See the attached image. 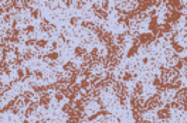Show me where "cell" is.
Instances as JSON below:
<instances>
[{"label": "cell", "mask_w": 187, "mask_h": 123, "mask_svg": "<svg viewBox=\"0 0 187 123\" xmlns=\"http://www.w3.org/2000/svg\"><path fill=\"white\" fill-rule=\"evenodd\" d=\"M113 92L118 95V98H126L128 96V86L122 82H115L113 83Z\"/></svg>", "instance_id": "obj_1"}, {"label": "cell", "mask_w": 187, "mask_h": 123, "mask_svg": "<svg viewBox=\"0 0 187 123\" xmlns=\"http://www.w3.org/2000/svg\"><path fill=\"white\" fill-rule=\"evenodd\" d=\"M138 38H139L140 44L143 45V47H147L149 44H152L155 41V36L152 33H140L139 36H138Z\"/></svg>", "instance_id": "obj_2"}, {"label": "cell", "mask_w": 187, "mask_h": 123, "mask_svg": "<svg viewBox=\"0 0 187 123\" xmlns=\"http://www.w3.org/2000/svg\"><path fill=\"white\" fill-rule=\"evenodd\" d=\"M157 118L160 119V120H167V119H170V116H172V112H170V109H166V108H162V109H159L157 110Z\"/></svg>", "instance_id": "obj_3"}, {"label": "cell", "mask_w": 187, "mask_h": 123, "mask_svg": "<svg viewBox=\"0 0 187 123\" xmlns=\"http://www.w3.org/2000/svg\"><path fill=\"white\" fill-rule=\"evenodd\" d=\"M38 106H40V103L38 102H36V100H33L31 102V103L29 105V106H27V110H26V118H29V116H31L34 113V112L37 110V109H38Z\"/></svg>", "instance_id": "obj_4"}, {"label": "cell", "mask_w": 187, "mask_h": 123, "mask_svg": "<svg viewBox=\"0 0 187 123\" xmlns=\"http://www.w3.org/2000/svg\"><path fill=\"white\" fill-rule=\"evenodd\" d=\"M38 103H40V106H44V108L50 106V93L46 92V93L41 95L40 99H38Z\"/></svg>", "instance_id": "obj_5"}, {"label": "cell", "mask_w": 187, "mask_h": 123, "mask_svg": "<svg viewBox=\"0 0 187 123\" xmlns=\"http://www.w3.org/2000/svg\"><path fill=\"white\" fill-rule=\"evenodd\" d=\"M172 30H173L172 24H169V23H163V24H160V33L163 34V36H167V34H170V33H172Z\"/></svg>", "instance_id": "obj_6"}, {"label": "cell", "mask_w": 187, "mask_h": 123, "mask_svg": "<svg viewBox=\"0 0 187 123\" xmlns=\"http://www.w3.org/2000/svg\"><path fill=\"white\" fill-rule=\"evenodd\" d=\"M182 12H173L170 14V24H176L179 21L180 19H182Z\"/></svg>", "instance_id": "obj_7"}, {"label": "cell", "mask_w": 187, "mask_h": 123, "mask_svg": "<svg viewBox=\"0 0 187 123\" xmlns=\"http://www.w3.org/2000/svg\"><path fill=\"white\" fill-rule=\"evenodd\" d=\"M132 118L136 123H140L142 122V112L139 109H132Z\"/></svg>", "instance_id": "obj_8"}, {"label": "cell", "mask_w": 187, "mask_h": 123, "mask_svg": "<svg viewBox=\"0 0 187 123\" xmlns=\"http://www.w3.org/2000/svg\"><path fill=\"white\" fill-rule=\"evenodd\" d=\"M142 93H143V82H138L136 85H135L133 95H136V96H140Z\"/></svg>", "instance_id": "obj_9"}, {"label": "cell", "mask_w": 187, "mask_h": 123, "mask_svg": "<svg viewBox=\"0 0 187 123\" xmlns=\"http://www.w3.org/2000/svg\"><path fill=\"white\" fill-rule=\"evenodd\" d=\"M74 54H75V57H84V55H85V54H88V52H86V50H85L84 47L78 45V47H75Z\"/></svg>", "instance_id": "obj_10"}, {"label": "cell", "mask_w": 187, "mask_h": 123, "mask_svg": "<svg viewBox=\"0 0 187 123\" xmlns=\"http://www.w3.org/2000/svg\"><path fill=\"white\" fill-rule=\"evenodd\" d=\"M31 88L34 89V92L36 93H46V91H47V86H44V85H33L31 83Z\"/></svg>", "instance_id": "obj_11"}, {"label": "cell", "mask_w": 187, "mask_h": 123, "mask_svg": "<svg viewBox=\"0 0 187 123\" xmlns=\"http://www.w3.org/2000/svg\"><path fill=\"white\" fill-rule=\"evenodd\" d=\"M172 47H173V50H174V52H177V54H182V52L184 51L183 45H180L179 43H176L174 40H172Z\"/></svg>", "instance_id": "obj_12"}, {"label": "cell", "mask_w": 187, "mask_h": 123, "mask_svg": "<svg viewBox=\"0 0 187 123\" xmlns=\"http://www.w3.org/2000/svg\"><path fill=\"white\" fill-rule=\"evenodd\" d=\"M47 58H48V61H53L54 62V61H57V59L60 58V54H58L57 51H50L47 54Z\"/></svg>", "instance_id": "obj_13"}, {"label": "cell", "mask_w": 187, "mask_h": 123, "mask_svg": "<svg viewBox=\"0 0 187 123\" xmlns=\"http://www.w3.org/2000/svg\"><path fill=\"white\" fill-rule=\"evenodd\" d=\"M81 26L84 27V29H88V30H95L96 29V24L92 23V21H82Z\"/></svg>", "instance_id": "obj_14"}, {"label": "cell", "mask_w": 187, "mask_h": 123, "mask_svg": "<svg viewBox=\"0 0 187 123\" xmlns=\"http://www.w3.org/2000/svg\"><path fill=\"white\" fill-rule=\"evenodd\" d=\"M125 38H126V33H120L119 36L116 37V44L119 45V47H122L125 44Z\"/></svg>", "instance_id": "obj_15"}, {"label": "cell", "mask_w": 187, "mask_h": 123, "mask_svg": "<svg viewBox=\"0 0 187 123\" xmlns=\"http://www.w3.org/2000/svg\"><path fill=\"white\" fill-rule=\"evenodd\" d=\"M79 85H81V89H89V88H91V82H89V79H86V78H84L81 81V83H79Z\"/></svg>", "instance_id": "obj_16"}, {"label": "cell", "mask_w": 187, "mask_h": 123, "mask_svg": "<svg viewBox=\"0 0 187 123\" xmlns=\"http://www.w3.org/2000/svg\"><path fill=\"white\" fill-rule=\"evenodd\" d=\"M138 51H139V48H138V47H133V45H132V48H129V51H128V55H126V57H128V58L135 57V55L138 54Z\"/></svg>", "instance_id": "obj_17"}, {"label": "cell", "mask_w": 187, "mask_h": 123, "mask_svg": "<svg viewBox=\"0 0 187 123\" xmlns=\"http://www.w3.org/2000/svg\"><path fill=\"white\" fill-rule=\"evenodd\" d=\"M74 68L75 66H74V62L72 61H68V62H65V64L62 65V69H64V71H72Z\"/></svg>", "instance_id": "obj_18"}, {"label": "cell", "mask_w": 187, "mask_h": 123, "mask_svg": "<svg viewBox=\"0 0 187 123\" xmlns=\"http://www.w3.org/2000/svg\"><path fill=\"white\" fill-rule=\"evenodd\" d=\"M72 109H74V108H72V105L71 103H64V105H62V108H61V110L62 112H64V113H70V112L72 110Z\"/></svg>", "instance_id": "obj_19"}, {"label": "cell", "mask_w": 187, "mask_h": 123, "mask_svg": "<svg viewBox=\"0 0 187 123\" xmlns=\"http://www.w3.org/2000/svg\"><path fill=\"white\" fill-rule=\"evenodd\" d=\"M24 72L26 71H23L21 68H17V79L19 81H26V78H24Z\"/></svg>", "instance_id": "obj_20"}, {"label": "cell", "mask_w": 187, "mask_h": 123, "mask_svg": "<svg viewBox=\"0 0 187 123\" xmlns=\"http://www.w3.org/2000/svg\"><path fill=\"white\" fill-rule=\"evenodd\" d=\"M30 12H31V17H33V19H40V14H41V13H40L38 9H31Z\"/></svg>", "instance_id": "obj_21"}, {"label": "cell", "mask_w": 187, "mask_h": 123, "mask_svg": "<svg viewBox=\"0 0 187 123\" xmlns=\"http://www.w3.org/2000/svg\"><path fill=\"white\" fill-rule=\"evenodd\" d=\"M71 91L74 93L78 95L79 92H81V85H79V83H74V85H71Z\"/></svg>", "instance_id": "obj_22"}, {"label": "cell", "mask_w": 187, "mask_h": 123, "mask_svg": "<svg viewBox=\"0 0 187 123\" xmlns=\"http://www.w3.org/2000/svg\"><path fill=\"white\" fill-rule=\"evenodd\" d=\"M152 83H153V86L159 88V86H160V85H162V83H163V82H162V79L159 78V76H155V78H153V81H152Z\"/></svg>", "instance_id": "obj_23"}, {"label": "cell", "mask_w": 187, "mask_h": 123, "mask_svg": "<svg viewBox=\"0 0 187 123\" xmlns=\"http://www.w3.org/2000/svg\"><path fill=\"white\" fill-rule=\"evenodd\" d=\"M173 66H174L176 69H179V71H180V69H183V66H184V61H183V59H179V61L176 62V64L173 65Z\"/></svg>", "instance_id": "obj_24"}, {"label": "cell", "mask_w": 187, "mask_h": 123, "mask_svg": "<svg viewBox=\"0 0 187 123\" xmlns=\"http://www.w3.org/2000/svg\"><path fill=\"white\" fill-rule=\"evenodd\" d=\"M122 79H123V81H132V79H135V78H133V74H130V72H125Z\"/></svg>", "instance_id": "obj_25"}, {"label": "cell", "mask_w": 187, "mask_h": 123, "mask_svg": "<svg viewBox=\"0 0 187 123\" xmlns=\"http://www.w3.org/2000/svg\"><path fill=\"white\" fill-rule=\"evenodd\" d=\"M37 47H38V48H44V47H46V45H47V40H44V38H43V40H37Z\"/></svg>", "instance_id": "obj_26"}, {"label": "cell", "mask_w": 187, "mask_h": 123, "mask_svg": "<svg viewBox=\"0 0 187 123\" xmlns=\"http://www.w3.org/2000/svg\"><path fill=\"white\" fill-rule=\"evenodd\" d=\"M34 30H36V29H34V26H27L26 29H24V33L30 36V34H33V33H34Z\"/></svg>", "instance_id": "obj_27"}, {"label": "cell", "mask_w": 187, "mask_h": 123, "mask_svg": "<svg viewBox=\"0 0 187 123\" xmlns=\"http://www.w3.org/2000/svg\"><path fill=\"white\" fill-rule=\"evenodd\" d=\"M34 44H37V40H34V38H29V40L26 41V45H27V47H33Z\"/></svg>", "instance_id": "obj_28"}, {"label": "cell", "mask_w": 187, "mask_h": 123, "mask_svg": "<svg viewBox=\"0 0 187 123\" xmlns=\"http://www.w3.org/2000/svg\"><path fill=\"white\" fill-rule=\"evenodd\" d=\"M78 23H79V17H71V19H70V24H71V26H77Z\"/></svg>", "instance_id": "obj_29"}, {"label": "cell", "mask_w": 187, "mask_h": 123, "mask_svg": "<svg viewBox=\"0 0 187 123\" xmlns=\"http://www.w3.org/2000/svg\"><path fill=\"white\" fill-rule=\"evenodd\" d=\"M65 123H81V119H78V118H70Z\"/></svg>", "instance_id": "obj_30"}, {"label": "cell", "mask_w": 187, "mask_h": 123, "mask_svg": "<svg viewBox=\"0 0 187 123\" xmlns=\"http://www.w3.org/2000/svg\"><path fill=\"white\" fill-rule=\"evenodd\" d=\"M64 98H65V96H64L61 92H57V93H55V100H57V102H61Z\"/></svg>", "instance_id": "obj_31"}, {"label": "cell", "mask_w": 187, "mask_h": 123, "mask_svg": "<svg viewBox=\"0 0 187 123\" xmlns=\"http://www.w3.org/2000/svg\"><path fill=\"white\" fill-rule=\"evenodd\" d=\"M98 116H101V112H96V113L91 115V116H89V118H88V120H89V122H92V120H95V119L98 118Z\"/></svg>", "instance_id": "obj_32"}, {"label": "cell", "mask_w": 187, "mask_h": 123, "mask_svg": "<svg viewBox=\"0 0 187 123\" xmlns=\"http://www.w3.org/2000/svg\"><path fill=\"white\" fill-rule=\"evenodd\" d=\"M34 76H36L37 79H43V72L38 71V69H36V71H34Z\"/></svg>", "instance_id": "obj_33"}, {"label": "cell", "mask_w": 187, "mask_h": 123, "mask_svg": "<svg viewBox=\"0 0 187 123\" xmlns=\"http://www.w3.org/2000/svg\"><path fill=\"white\" fill-rule=\"evenodd\" d=\"M86 6V2H77L75 3V7L77 9H82V7H85Z\"/></svg>", "instance_id": "obj_34"}, {"label": "cell", "mask_w": 187, "mask_h": 123, "mask_svg": "<svg viewBox=\"0 0 187 123\" xmlns=\"http://www.w3.org/2000/svg\"><path fill=\"white\" fill-rule=\"evenodd\" d=\"M3 21H4V23H12V16L6 14L4 17H3Z\"/></svg>", "instance_id": "obj_35"}, {"label": "cell", "mask_w": 187, "mask_h": 123, "mask_svg": "<svg viewBox=\"0 0 187 123\" xmlns=\"http://www.w3.org/2000/svg\"><path fill=\"white\" fill-rule=\"evenodd\" d=\"M101 6H102V10H108L109 9V2H102Z\"/></svg>", "instance_id": "obj_36"}, {"label": "cell", "mask_w": 187, "mask_h": 123, "mask_svg": "<svg viewBox=\"0 0 187 123\" xmlns=\"http://www.w3.org/2000/svg\"><path fill=\"white\" fill-rule=\"evenodd\" d=\"M33 58V54H31L30 51H27L26 54H24V57H23V59H31Z\"/></svg>", "instance_id": "obj_37"}, {"label": "cell", "mask_w": 187, "mask_h": 123, "mask_svg": "<svg viewBox=\"0 0 187 123\" xmlns=\"http://www.w3.org/2000/svg\"><path fill=\"white\" fill-rule=\"evenodd\" d=\"M12 113H13V115H19V113H20V108H19V106L12 108Z\"/></svg>", "instance_id": "obj_38"}, {"label": "cell", "mask_w": 187, "mask_h": 123, "mask_svg": "<svg viewBox=\"0 0 187 123\" xmlns=\"http://www.w3.org/2000/svg\"><path fill=\"white\" fill-rule=\"evenodd\" d=\"M19 41H20L19 37H12V38H10V43H13V44H17Z\"/></svg>", "instance_id": "obj_39"}, {"label": "cell", "mask_w": 187, "mask_h": 123, "mask_svg": "<svg viewBox=\"0 0 187 123\" xmlns=\"http://www.w3.org/2000/svg\"><path fill=\"white\" fill-rule=\"evenodd\" d=\"M12 29L13 30L17 29V20H13V21H12Z\"/></svg>", "instance_id": "obj_40"}, {"label": "cell", "mask_w": 187, "mask_h": 123, "mask_svg": "<svg viewBox=\"0 0 187 123\" xmlns=\"http://www.w3.org/2000/svg\"><path fill=\"white\" fill-rule=\"evenodd\" d=\"M57 45H58L57 43H53V44H51V51H54L55 48H57Z\"/></svg>", "instance_id": "obj_41"}, {"label": "cell", "mask_w": 187, "mask_h": 123, "mask_svg": "<svg viewBox=\"0 0 187 123\" xmlns=\"http://www.w3.org/2000/svg\"><path fill=\"white\" fill-rule=\"evenodd\" d=\"M23 123H29V122H27V120H24V122H23Z\"/></svg>", "instance_id": "obj_42"}, {"label": "cell", "mask_w": 187, "mask_h": 123, "mask_svg": "<svg viewBox=\"0 0 187 123\" xmlns=\"http://www.w3.org/2000/svg\"><path fill=\"white\" fill-rule=\"evenodd\" d=\"M186 51H187V47H186Z\"/></svg>", "instance_id": "obj_43"}]
</instances>
